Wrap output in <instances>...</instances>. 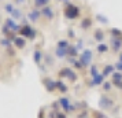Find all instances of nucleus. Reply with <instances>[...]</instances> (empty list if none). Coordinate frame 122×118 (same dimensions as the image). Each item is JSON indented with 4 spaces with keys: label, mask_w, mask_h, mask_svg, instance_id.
Wrapping results in <instances>:
<instances>
[{
    "label": "nucleus",
    "mask_w": 122,
    "mask_h": 118,
    "mask_svg": "<svg viewBox=\"0 0 122 118\" xmlns=\"http://www.w3.org/2000/svg\"><path fill=\"white\" fill-rule=\"evenodd\" d=\"M15 43L18 44V47H23V40H19V39H17V40H15Z\"/></svg>",
    "instance_id": "1"
},
{
    "label": "nucleus",
    "mask_w": 122,
    "mask_h": 118,
    "mask_svg": "<svg viewBox=\"0 0 122 118\" xmlns=\"http://www.w3.org/2000/svg\"><path fill=\"white\" fill-rule=\"evenodd\" d=\"M21 1H23V0H21Z\"/></svg>",
    "instance_id": "2"
}]
</instances>
